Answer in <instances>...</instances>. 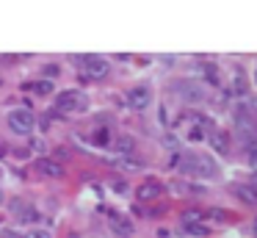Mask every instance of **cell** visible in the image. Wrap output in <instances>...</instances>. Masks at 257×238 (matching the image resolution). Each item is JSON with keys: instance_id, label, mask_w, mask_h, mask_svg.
Wrapping results in <instances>:
<instances>
[{"instance_id": "obj_1", "label": "cell", "mask_w": 257, "mask_h": 238, "mask_svg": "<svg viewBox=\"0 0 257 238\" xmlns=\"http://www.w3.org/2000/svg\"><path fill=\"white\" fill-rule=\"evenodd\" d=\"M235 130L240 133L243 144L257 141V116L251 114L246 105H238V108H235Z\"/></svg>"}, {"instance_id": "obj_2", "label": "cell", "mask_w": 257, "mask_h": 238, "mask_svg": "<svg viewBox=\"0 0 257 238\" xmlns=\"http://www.w3.org/2000/svg\"><path fill=\"white\" fill-rule=\"evenodd\" d=\"M9 127H12V133H17V136H31L36 127V114L31 108H14L9 111L6 116Z\"/></svg>"}, {"instance_id": "obj_3", "label": "cell", "mask_w": 257, "mask_h": 238, "mask_svg": "<svg viewBox=\"0 0 257 238\" xmlns=\"http://www.w3.org/2000/svg\"><path fill=\"white\" fill-rule=\"evenodd\" d=\"M86 108H89V100L80 92H75V89L56 94V111H61V114H80Z\"/></svg>"}, {"instance_id": "obj_4", "label": "cell", "mask_w": 257, "mask_h": 238, "mask_svg": "<svg viewBox=\"0 0 257 238\" xmlns=\"http://www.w3.org/2000/svg\"><path fill=\"white\" fill-rule=\"evenodd\" d=\"M80 64H83L86 77H91V81H102V77H108V72H111V64H108V58H102V55H83Z\"/></svg>"}, {"instance_id": "obj_5", "label": "cell", "mask_w": 257, "mask_h": 238, "mask_svg": "<svg viewBox=\"0 0 257 238\" xmlns=\"http://www.w3.org/2000/svg\"><path fill=\"white\" fill-rule=\"evenodd\" d=\"M221 175L216 158L213 155H205V152H196V169H194V177H202V180H216Z\"/></svg>"}, {"instance_id": "obj_6", "label": "cell", "mask_w": 257, "mask_h": 238, "mask_svg": "<svg viewBox=\"0 0 257 238\" xmlns=\"http://www.w3.org/2000/svg\"><path fill=\"white\" fill-rule=\"evenodd\" d=\"M163 191H166L163 183L155 180V177H150V180H144L139 188H136V199H139V202H152V199H158Z\"/></svg>"}, {"instance_id": "obj_7", "label": "cell", "mask_w": 257, "mask_h": 238, "mask_svg": "<svg viewBox=\"0 0 257 238\" xmlns=\"http://www.w3.org/2000/svg\"><path fill=\"white\" fill-rule=\"evenodd\" d=\"M12 210L17 213V221H20V224H36V221H39V210H36L31 202L14 199V202H12Z\"/></svg>"}, {"instance_id": "obj_8", "label": "cell", "mask_w": 257, "mask_h": 238, "mask_svg": "<svg viewBox=\"0 0 257 238\" xmlns=\"http://www.w3.org/2000/svg\"><path fill=\"white\" fill-rule=\"evenodd\" d=\"M127 103H130V108L144 111L147 105L152 103V89H150V86H133V89L127 92Z\"/></svg>"}, {"instance_id": "obj_9", "label": "cell", "mask_w": 257, "mask_h": 238, "mask_svg": "<svg viewBox=\"0 0 257 238\" xmlns=\"http://www.w3.org/2000/svg\"><path fill=\"white\" fill-rule=\"evenodd\" d=\"M174 89H180V97L183 100H194V103H199L202 97H205V92H202L199 83H191V81H177L174 83Z\"/></svg>"}, {"instance_id": "obj_10", "label": "cell", "mask_w": 257, "mask_h": 238, "mask_svg": "<svg viewBox=\"0 0 257 238\" xmlns=\"http://www.w3.org/2000/svg\"><path fill=\"white\" fill-rule=\"evenodd\" d=\"M210 133H213V125L207 119H196L194 125L188 127V141H205V138H210Z\"/></svg>"}, {"instance_id": "obj_11", "label": "cell", "mask_w": 257, "mask_h": 238, "mask_svg": "<svg viewBox=\"0 0 257 238\" xmlns=\"http://www.w3.org/2000/svg\"><path fill=\"white\" fill-rule=\"evenodd\" d=\"M89 141L94 144V147H111V141H113V130L108 125H100V127H94V130L89 133Z\"/></svg>"}, {"instance_id": "obj_12", "label": "cell", "mask_w": 257, "mask_h": 238, "mask_svg": "<svg viewBox=\"0 0 257 238\" xmlns=\"http://www.w3.org/2000/svg\"><path fill=\"white\" fill-rule=\"evenodd\" d=\"M36 169H39L45 177H64V166L58 164L56 158H39L36 161Z\"/></svg>"}, {"instance_id": "obj_13", "label": "cell", "mask_w": 257, "mask_h": 238, "mask_svg": "<svg viewBox=\"0 0 257 238\" xmlns=\"http://www.w3.org/2000/svg\"><path fill=\"white\" fill-rule=\"evenodd\" d=\"M232 191H235V197H238L243 205H257V186L238 183V186H232Z\"/></svg>"}, {"instance_id": "obj_14", "label": "cell", "mask_w": 257, "mask_h": 238, "mask_svg": "<svg viewBox=\"0 0 257 238\" xmlns=\"http://www.w3.org/2000/svg\"><path fill=\"white\" fill-rule=\"evenodd\" d=\"M111 149L113 152H119V155H130L136 149V141H133V136H127V133H122V136H113V141H111Z\"/></svg>"}, {"instance_id": "obj_15", "label": "cell", "mask_w": 257, "mask_h": 238, "mask_svg": "<svg viewBox=\"0 0 257 238\" xmlns=\"http://www.w3.org/2000/svg\"><path fill=\"white\" fill-rule=\"evenodd\" d=\"M210 147H213V152L227 155L229 152V133H224V130L210 133Z\"/></svg>"}, {"instance_id": "obj_16", "label": "cell", "mask_w": 257, "mask_h": 238, "mask_svg": "<svg viewBox=\"0 0 257 238\" xmlns=\"http://www.w3.org/2000/svg\"><path fill=\"white\" fill-rule=\"evenodd\" d=\"M23 89H28V92H34V94H50V92H56V86H53V81H31V83H23Z\"/></svg>"}, {"instance_id": "obj_17", "label": "cell", "mask_w": 257, "mask_h": 238, "mask_svg": "<svg viewBox=\"0 0 257 238\" xmlns=\"http://www.w3.org/2000/svg\"><path fill=\"white\" fill-rule=\"evenodd\" d=\"M202 219H205V210H196V208L183 213V224H202Z\"/></svg>"}, {"instance_id": "obj_18", "label": "cell", "mask_w": 257, "mask_h": 238, "mask_svg": "<svg viewBox=\"0 0 257 238\" xmlns=\"http://www.w3.org/2000/svg\"><path fill=\"white\" fill-rule=\"evenodd\" d=\"M183 230L188 232V235H207V232H210V227H205V224H183Z\"/></svg>"}, {"instance_id": "obj_19", "label": "cell", "mask_w": 257, "mask_h": 238, "mask_svg": "<svg viewBox=\"0 0 257 238\" xmlns=\"http://www.w3.org/2000/svg\"><path fill=\"white\" fill-rule=\"evenodd\" d=\"M246 161H249L251 169H257V141L246 144Z\"/></svg>"}, {"instance_id": "obj_20", "label": "cell", "mask_w": 257, "mask_h": 238, "mask_svg": "<svg viewBox=\"0 0 257 238\" xmlns=\"http://www.w3.org/2000/svg\"><path fill=\"white\" fill-rule=\"evenodd\" d=\"M113 230H119L122 235H130V232H133V227H130V221H124V219H119V216H113Z\"/></svg>"}, {"instance_id": "obj_21", "label": "cell", "mask_w": 257, "mask_h": 238, "mask_svg": "<svg viewBox=\"0 0 257 238\" xmlns=\"http://www.w3.org/2000/svg\"><path fill=\"white\" fill-rule=\"evenodd\" d=\"M205 219H210V221H229V213H224V210L213 208V210H207V213H205Z\"/></svg>"}, {"instance_id": "obj_22", "label": "cell", "mask_w": 257, "mask_h": 238, "mask_svg": "<svg viewBox=\"0 0 257 238\" xmlns=\"http://www.w3.org/2000/svg\"><path fill=\"white\" fill-rule=\"evenodd\" d=\"M42 75H45V81H53V77L61 75V66L58 64H45V72H42Z\"/></svg>"}, {"instance_id": "obj_23", "label": "cell", "mask_w": 257, "mask_h": 238, "mask_svg": "<svg viewBox=\"0 0 257 238\" xmlns=\"http://www.w3.org/2000/svg\"><path fill=\"white\" fill-rule=\"evenodd\" d=\"M202 72H205V77L210 83H218V72H216V64H205L202 66Z\"/></svg>"}, {"instance_id": "obj_24", "label": "cell", "mask_w": 257, "mask_h": 238, "mask_svg": "<svg viewBox=\"0 0 257 238\" xmlns=\"http://www.w3.org/2000/svg\"><path fill=\"white\" fill-rule=\"evenodd\" d=\"M23 238H50V232H47V230H42V227H34V230H28Z\"/></svg>"}, {"instance_id": "obj_25", "label": "cell", "mask_w": 257, "mask_h": 238, "mask_svg": "<svg viewBox=\"0 0 257 238\" xmlns=\"http://www.w3.org/2000/svg\"><path fill=\"white\" fill-rule=\"evenodd\" d=\"M3 238H20V235H17V232H12V230H6V232H3Z\"/></svg>"}, {"instance_id": "obj_26", "label": "cell", "mask_w": 257, "mask_h": 238, "mask_svg": "<svg viewBox=\"0 0 257 238\" xmlns=\"http://www.w3.org/2000/svg\"><path fill=\"white\" fill-rule=\"evenodd\" d=\"M251 232H254V238H257V219L251 221Z\"/></svg>"}, {"instance_id": "obj_27", "label": "cell", "mask_w": 257, "mask_h": 238, "mask_svg": "<svg viewBox=\"0 0 257 238\" xmlns=\"http://www.w3.org/2000/svg\"><path fill=\"white\" fill-rule=\"evenodd\" d=\"M6 202V194H3V188H0V205Z\"/></svg>"}, {"instance_id": "obj_28", "label": "cell", "mask_w": 257, "mask_h": 238, "mask_svg": "<svg viewBox=\"0 0 257 238\" xmlns=\"http://www.w3.org/2000/svg\"><path fill=\"white\" fill-rule=\"evenodd\" d=\"M254 186H257V169H254Z\"/></svg>"}]
</instances>
